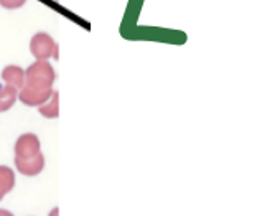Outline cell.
<instances>
[{"label": "cell", "mask_w": 262, "mask_h": 216, "mask_svg": "<svg viewBox=\"0 0 262 216\" xmlns=\"http://www.w3.org/2000/svg\"><path fill=\"white\" fill-rule=\"evenodd\" d=\"M51 94H53V89H35L24 86L18 89L17 99H20L28 107H40L51 98Z\"/></svg>", "instance_id": "obj_4"}, {"label": "cell", "mask_w": 262, "mask_h": 216, "mask_svg": "<svg viewBox=\"0 0 262 216\" xmlns=\"http://www.w3.org/2000/svg\"><path fill=\"white\" fill-rule=\"evenodd\" d=\"M48 216H59V210H58V208H53V210L50 211Z\"/></svg>", "instance_id": "obj_12"}, {"label": "cell", "mask_w": 262, "mask_h": 216, "mask_svg": "<svg viewBox=\"0 0 262 216\" xmlns=\"http://www.w3.org/2000/svg\"><path fill=\"white\" fill-rule=\"evenodd\" d=\"M25 4H27V0H0V5L7 10L20 9V7H24Z\"/></svg>", "instance_id": "obj_10"}, {"label": "cell", "mask_w": 262, "mask_h": 216, "mask_svg": "<svg viewBox=\"0 0 262 216\" xmlns=\"http://www.w3.org/2000/svg\"><path fill=\"white\" fill-rule=\"evenodd\" d=\"M15 167L17 170L25 177H36L43 172L45 168V157L43 154H36L33 157H28V159H17L15 157Z\"/></svg>", "instance_id": "obj_5"}, {"label": "cell", "mask_w": 262, "mask_h": 216, "mask_svg": "<svg viewBox=\"0 0 262 216\" xmlns=\"http://www.w3.org/2000/svg\"><path fill=\"white\" fill-rule=\"evenodd\" d=\"M56 79V73L48 61L36 59L33 64L28 66L25 71V84L35 89H51Z\"/></svg>", "instance_id": "obj_1"}, {"label": "cell", "mask_w": 262, "mask_h": 216, "mask_svg": "<svg viewBox=\"0 0 262 216\" xmlns=\"http://www.w3.org/2000/svg\"><path fill=\"white\" fill-rule=\"evenodd\" d=\"M40 152H41L40 139L32 132L21 134L17 139V142H15V157L17 159H28Z\"/></svg>", "instance_id": "obj_3"}, {"label": "cell", "mask_w": 262, "mask_h": 216, "mask_svg": "<svg viewBox=\"0 0 262 216\" xmlns=\"http://www.w3.org/2000/svg\"><path fill=\"white\" fill-rule=\"evenodd\" d=\"M30 51L36 59H43V61H48L50 58H55L58 59V43L51 38L48 33H36L33 35V38L30 40Z\"/></svg>", "instance_id": "obj_2"}, {"label": "cell", "mask_w": 262, "mask_h": 216, "mask_svg": "<svg viewBox=\"0 0 262 216\" xmlns=\"http://www.w3.org/2000/svg\"><path fill=\"white\" fill-rule=\"evenodd\" d=\"M38 113L47 119H56L59 116V93L53 91L51 98L38 107Z\"/></svg>", "instance_id": "obj_8"}, {"label": "cell", "mask_w": 262, "mask_h": 216, "mask_svg": "<svg viewBox=\"0 0 262 216\" xmlns=\"http://www.w3.org/2000/svg\"><path fill=\"white\" fill-rule=\"evenodd\" d=\"M2 81L7 86H12L15 89L24 88L25 84V70L17 64H9L2 70Z\"/></svg>", "instance_id": "obj_6"}, {"label": "cell", "mask_w": 262, "mask_h": 216, "mask_svg": "<svg viewBox=\"0 0 262 216\" xmlns=\"http://www.w3.org/2000/svg\"><path fill=\"white\" fill-rule=\"evenodd\" d=\"M18 89H15L12 86H0V113L12 109V106L17 101Z\"/></svg>", "instance_id": "obj_9"}, {"label": "cell", "mask_w": 262, "mask_h": 216, "mask_svg": "<svg viewBox=\"0 0 262 216\" xmlns=\"http://www.w3.org/2000/svg\"><path fill=\"white\" fill-rule=\"evenodd\" d=\"M15 187V172L7 165H0V200Z\"/></svg>", "instance_id": "obj_7"}, {"label": "cell", "mask_w": 262, "mask_h": 216, "mask_svg": "<svg viewBox=\"0 0 262 216\" xmlns=\"http://www.w3.org/2000/svg\"><path fill=\"white\" fill-rule=\"evenodd\" d=\"M0 216H13V213L9 210H0Z\"/></svg>", "instance_id": "obj_11"}]
</instances>
